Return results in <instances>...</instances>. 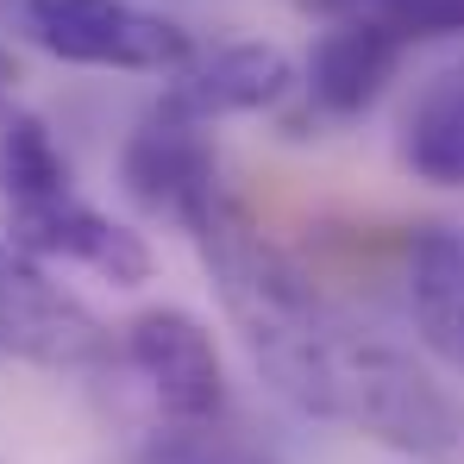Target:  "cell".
<instances>
[{"mask_svg": "<svg viewBox=\"0 0 464 464\" xmlns=\"http://www.w3.org/2000/svg\"><path fill=\"white\" fill-rule=\"evenodd\" d=\"M188 238L201 245V264L220 289V308L238 326L257 377L289 408L352 427L408 459L459 452L464 420L452 395L401 345H389L383 333L352 320L276 238L251 227V214L232 195H220L188 227Z\"/></svg>", "mask_w": 464, "mask_h": 464, "instance_id": "6da1fadb", "label": "cell"}, {"mask_svg": "<svg viewBox=\"0 0 464 464\" xmlns=\"http://www.w3.org/2000/svg\"><path fill=\"white\" fill-rule=\"evenodd\" d=\"M0 195L13 251L38 264H82L113 289H139L151 276V245L113 214H101L70 176V157L57 151L51 126L38 113H13L0 139Z\"/></svg>", "mask_w": 464, "mask_h": 464, "instance_id": "7a4b0ae2", "label": "cell"}, {"mask_svg": "<svg viewBox=\"0 0 464 464\" xmlns=\"http://www.w3.org/2000/svg\"><path fill=\"white\" fill-rule=\"evenodd\" d=\"M19 19L38 51L76 70L176 76L195 57V38L139 0H19Z\"/></svg>", "mask_w": 464, "mask_h": 464, "instance_id": "3957f363", "label": "cell"}, {"mask_svg": "<svg viewBox=\"0 0 464 464\" xmlns=\"http://www.w3.org/2000/svg\"><path fill=\"white\" fill-rule=\"evenodd\" d=\"M113 352V333L82 308L51 270L13 245H0V358H25L44 371H88Z\"/></svg>", "mask_w": 464, "mask_h": 464, "instance_id": "277c9868", "label": "cell"}, {"mask_svg": "<svg viewBox=\"0 0 464 464\" xmlns=\"http://www.w3.org/2000/svg\"><path fill=\"white\" fill-rule=\"evenodd\" d=\"M126 364L139 371V383L157 395V408L176 427H214L227 414V364L214 333L188 308H145L126 320L120 333Z\"/></svg>", "mask_w": 464, "mask_h": 464, "instance_id": "5b68a950", "label": "cell"}, {"mask_svg": "<svg viewBox=\"0 0 464 464\" xmlns=\"http://www.w3.org/2000/svg\"><path fill=\"white\" fill-rule=\"evenodd\" d=\"M120 176H126V188H132L139 208L176 220L182 232L227 195L220 157H214V145H208V126L176 120V113H163V107H151V113L139 120V132L126 139Z\"/></svg>", "mask_w": 464, "mask_h": 464, "instance_id": "8992f818", "label": "cell"}, {"mask_svg": "<svg viewBox=\"0 0 464 464\" xmlns=\"http://www.w3.org/2000/svg\"><path fill=\"white\" fill-rule=\"evenodd\" d=\"M163 113L195 120V126H220L232 113H264L295 88V63L276 44H220L208 57H188L176 76H163Z\"/></svg>", "mask_w": 464, "mask_h": 464, "instance_id": "52a82bcc", "label": "cell"}, {"mask_svg": "<svg viewBox=\"0 0 464 464\" xmlns=\"http://www.w3.org/2000/svg\"><path fill=\"white\" fill-rule=\"evenodd\" d=\"M401 57H408V38H395L377 19H358V13L326 19V32L308 51V70H302L308 101L326 120H358V113H371L383 101Z\"/></svg>", "mask_w": 464, "mask_h": 464, "instance_id": "ba28073f", "label": "cell"}, {"mask_svg": "<svg viewBox=\"0 0 464 464\" xmlns=\"http://www.w3.org/2000/svg\"><path fill=\"white\" fill-rule=\"evenodd\" d=\"M408 308L420 339L464 371V232L433 227L408 245Z\"/></svg>", "mask_w": 464, "mask_h": 464, "instance_id": "9c48e42d", "label": "cell"}, {"mask_svg": "<svg viewBox=\"0 0 464 464\" xmlns=\"http://www.w3.org/2000/svg\"><path fill=\"white\" fill-rule=\"evenodd\" d=\"M401 163L433 188H464V63L420 82L401 113Z\"/></svg>", "mask_w": 464, "mask_h": 464, "instance_id": "30bf717a", "label": "cell"}, {"mask_svg": "<svg viewBox=\"0 0 464 464\" xmlns=\"http://www.w3.org/2000/svg\"><path fill=\"white\" fill-rule=\"evenodd\" d=\"M320 19H377L395 38H464V0H302Z\"/></svg>", "mask_w": 464, "mask_h": 464, "instance_id": "8fae6325", "label": "cell"}, {"mask_svg": "<svg viewBox=\"0 0 464 464\" xmlns=\"http://www.w3.org/2000/svg\"><path fill=\"white\" fill-rule=\"evenodd\" d=\"M139 464H276V459H264L257 446L227 440L214 427H169V433H157L151 446H145Z\"/></svg>", "mask_w": 464, "mask_h": 464, "instance_id": "7c38bea8", "label": "cell"}, {"mask_svg": "<svg viewBox=\"0 0 464 464\" xmlns=\"http://www.w3.org/2000/svg\"><path fill=\"white\" fill-rule=\"evenodd\" d=\"M19 76V63H13V57H6V51H0V88H6V82Z\"/></svg>", "mask_w": 464, "mask_h": 464, "instance_id": "4fadbf2b", "label": "cell"}, {"mask_svg": "<svg viewBox=\"0 0 464 464\" xmlns=\"http://www.w3.org/2000/svg\"><path fill=\"white\" fill-rule=\"evenodd\" d=\"M6 6H13V0H0V13H6Z\"/></svg>", "mask_w": 464, "mask_h": 464, "instance_id": "5bb4252c", "label": "cell"}]
</instances>
